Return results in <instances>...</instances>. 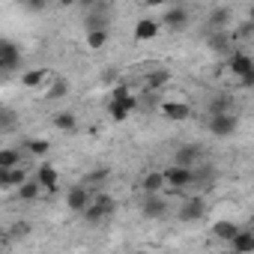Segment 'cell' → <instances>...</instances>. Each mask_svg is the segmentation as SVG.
Returning <instances> with one entry per match:
<instances>
[{"label": "cell", "instance_id": "obj_23", "mask_svg": "<svg viewBox=\"0 0 254 254\" xmlns=\"http://www.w3.org/2000/svg\"><path fill=\"white\" fill-rule=\"evenodd\" d=\"M18 150H21V153H30V156H36V159H42V156L51 153V141H45V138H27V141H21Z\"/></svg>", "mask_w": 254, "mask_h": 254}, {"label": "cell", "instance_id": "obj_26", "mask_svg": "<svg viewBox=\"0 0 254 254\" xmlns=\"http://www.w3.org/2000/svg\"><path fill=\"white\" fill-rule=\"evenodd\" d=\"M108 177H111V168H96V171H90V174L84 177L81 186H87L90 191H102V186H105Z\"/></svg>", "mask_w": 254, "mask_h": 254}, {"label": "cell", "instance_id": "obj_19", "mask_svg": "<svg viewBox=\"0 0 254 254\" xmlns=\"http://www.w3.org/2000/svg\"><path fill=\"white\" fill-rule=\"evenodd\" d=\"M18 123H21V117H18V111H15V108L0 105V135L15 132V129H18Z\"/></svg>", "mask_w": 254, "mask_h": 254}, {"label": "cell", "instance_id": "obj_1", "mask_svg": "<svg viewBox=\"0 0 254 254\" xmlns=\"http://www.w3.org/2000/svg\"><path fill=\"white\" fill-rule=\"evenodd\" d=\"M206 212H209V203H206V197H203V194H186V197H183V203L177 206V218H180L183 224L200 221Z\"/></svg>", "mask_w": 254, "mask_h": 254}, {"label": "cell", "instance_id": "obj_38", "mask_svg": "<svg viewBox=\"0 0 254 254\" xmlns=\"http://www.w3.org/2000/svg\"><path fill=\"white\" fill-rule=\"evenodd\" d=\"M135 254H150V251H135Z\"/></svg>", "mask_w": 254, "mask_h": 254}, {"label": "cell", "instance_id": "obj_22", "mask_svg": "<svg viewBox=\"0 0 254 254\" xmlns=\"http://www.w3.org/2000/svg\"><path fill=\"white\" fill-rule=\"evenodd\" d=\"M21 159H24V153L18 147H0V171L21 168Z\"/></svg>", "mask_w": 254, "mask_h": 254}, {"label": "cell", "instance_id": "obj_35", "mask_svg": "<svg viewBox=\"0 0 254 254\" xmlns=\"http://www.w3.org/2000/svg\"><path fill=\"white\" fill-rule=\"evenodd\" d=\"M105 81H108V84L117 81V69H105Z\"/></svg>", "mask_w": 254, "mask_h": 254}, {"label": "cell", "instance_id": "obj_37", "mask_svg": "<svg viewBox=\"0 0 254 254\" xmlns=\"http://www.w3.org/2000/svg\"><path fill=\"white\" fill-rule=\"evenodd\" d=\"M3 242H9V239H6V233H3V230H0V245H3Z\"/></svg>", "mask_w": 254, "mask_h": 254}, {"label": "cell", "instance_id": "obj_6", "mask_svg": "<svg viewBox=\"0 0 254 254\" xmlns=\"http://www.w3.org/2000/svg\"><path fill=\"white\" fill-rule=\"evenodd\" d=\"M108 102L120 105L123 111H129V114L141 108V96H135V90H132L129 84H114L111 93H108Z\"/></svg>", "mask_w": 254, "mask_h": 254}, {"label": "cell", "instance_id": "obj_17", "mask_svg": "<svg viewBox=\"0 0 254 254\" xmlns=\"http://www.w3.org/2000/svg\"><path fill=\"white\" fill-rule=\"evenodd\" d=\"M168 81H171V72L168 69H153V72L144 75V93H159Z\"/></svg>", "mask_w": 254, "mask_h": 254}, {"label": "cell", "instance_id": "obj_7", "mask_svg": "<svg viewBox=\"0 0 254 254\" xmlns=\"http://www.w3.org/2000/svg\"><path fill=\"white\" fill-rule=\"evenodd\" d=\"M159 24L168 27V30H174V33H180V30H186L191 24V9L189 6H168L165 15L159 18Z\"/></svg>", "mask_w": 254, "mask_h": 254}, {"label": "cell", "instance_id": "obj_27", "mask_svg": "<svg viewBox=\"0 0 254 254\" xmlns=\"http://www.w3.org/2000/svg\"><path fill=\"white\" fill-rule=\"evenodd\" d=\"M54 126H57L60 132H75L78 129V117L72 111H57L54 114Z\"/></svg>", "mask_w": 254, "mask_h": 254}, {"label": "cell", "instance_id": "obj_18", "mask_svg": "<svg viewBox=\"0 0 254 254\" xmlns=\"http://www.w3.org/2000/svg\"><path fill=\"white\" fill-rule=\"evenodd\" d=\"M233 105H236L233 93H215V96L209 99V117H212V114H236Z\"/></svg>", "mask_w": 254, "mask_h": 254}, {"label": "cell", "instance_id": "obj_16", "mask_svg": "<svg viewBox=\"0 0 254 254\" xmlns=\"http://www.w3.org/2000/svg\"><path fill=\"white\" fill-rule=\"evenodd\" d=\"M230 248L236 254H254V230L251 227H242L233 239H230Z\"/></svg>", "mask_w": 254, "mask_h": 254}, {"label": "cell", "instance_id": "obj_5", "mask_svg": "<svg viewBox=\"0 0 254 254\" xmlns=\"http://www.w3.org/2000/svg\"><path fill=\"white\" fill-rule=\"evenodd\" d=\"M203 159H206V150H203L200 144H183V147H177V153H174V165H177V168H189V171H194Z\"/></svg>", "mask_w": 254, "mask_h": 254}, {"label": "cell", "instance_id": "obj_29", "mask_svg": "<svg viewBox=\"0 0 254 254\" xmlns=\"http://www.w3.org/2000/svg\"><path fill=\"white\" fill-rule=\"evenodd\" d=\"M108 39H111L108 30H93V33H87V48L90 51H102L108 45Z\"/></svg>", "mask_w": 254, "mask_h": 254}, {"label": "cell", "instance_id": "obj_21", "mask_svg": "<svg viewBox=\"0 0 254 254\" xmlns=\"http://www.w3.org/2000/svg\"><path fill=\"white\" fill-rule=\"evenodd\" d=\"M239 230H242V227H239L233 218H221V221H215V224H212V236H215V239H221V242H230Z\"/></svg>", "mask_w": 254, "mask_h": 254}, {"label": "cell", "instance_id": "obj_9", "mask_svg": "<svg viewBox=\"0 0 254 254\" xmlns=\"http://www.w3.org/2000/svg\"><path fill=\"white\" fill-rule=\"evenodd\" d=\"M33 180L39 183V189H42L45 194H57V189H60V174H57V168H54L51 162H39Z\"/></svg>", "mask_w": 254, "mask_h": 254}, {"label": "cell", "instance_id": "obj_11", "mask_svg": "<svg viewBox=\"0 0 254 254\" xmlns=\"http://www.w3.org/2000/svg\"><path fill=\"white\" fill-rule=\"evenodd\" d=\"M159 114L171 123H186V120H191V105L177 102V99H165V102H159Z\"/></svg>", "mask_w": 254, "mask_h": 254}, {"label": "cell", "instance_id": "obj_28", "mask_svg": "<svg viewBox=\"0 0 254 254\" xmlns=\"http://www.w3.org/2000/svg\"><path fill=\"white\" fill-rule=\"evenodd\" d=\"M66 93H69V81H66V78H54L51 87L45 90V102H57V99H63Z\"/></svg>", "mask_w": 254, "mask_h": 254}, {"label": "cell", "instance_id": "obj_14", "mask_svg": "<svg viewBox=\"0 0 254 254\" xmlns=\"http://www.w3.org/2000/svg\"><path fill=\"white\" fill-rule=\"evenodd\" d=\"M90 203H93V206L99 209V215H102L105 221H108V218H111V215L117 212V200H114V194H111V191H105V189H102V191H93Z\"/></svg>", "mask_w": 254, "mask_h": 254}, {"label": "cell", "instance_id": "obj_24", "mask_svg": "<svg viewBox=\"0 0 254 254\" xmlns=\"http://www.w3.org/2000/svg\"><path fill=\"white\" fill-rule=\"evenodd\" d=\"M45 81H48V69H27V72H21V87H27V90H39V87H45Z\"/></svg>", "mask_w": 254, "mask_h": 254}, {"label": "cell", "instance_id": "obj_31", "mask_svg": "<svg viewBox=\"0 0 254 254\" xmlns=\"http://www.w3.org/2000/svg\"><path fill=\"white\" fill-rule=\"evenodd\" d=\"M30 221H15L12 227H9V233H6V239H24V236H30Z\"/></svg>", "mask_w": 254, "mask_h": 254}, {"label": "cell", "instance_id": "obj_20", "mask_svg": "<svg viewBox=\"0 0 254 254\" xmlns=\"http://www.w3.org/2000/svg\"><path fill=\"white\" fill-rule=\"evenodd\" d=\"M141 191H144V194H162V191H165V177H162V171H147L144 180H141Z\"/></svg>", "mask_w": 254, "mask_h": 254}, {"label": "cell", "instance_id": "obj_33", "mask_svg": "<svg viewBox=\"0 0 254 254\" xmlns=\"http://www.w3.org/2000/svg\"><path fill=\"white\" fill-rule=\"evenodd\" d=\"M230 33H233V39H236V36L251 39V36H254V24H251V21H239V27H236V30H230Z\"/></svg>", "mask_w": 254, "mask_h": 254}, {"label": "cell", "instance_id": "obj_12", "mask_svg": "<svg viewBox=\"0 0 254 254\" xmlns=\"http://www.w3.org/2000/svg\"><path fill=\"white\" fill-rule=\"evenodd\" d=\"M90 197H93V191H90L87 186H81V183H75V186H69V189H66V206H69L72 212H78V215L87 209Z\"/></svg>", "mask_w": 254, "mask_h": 254}, {"label": "cell", "instance_id": "obj_13", "mask_svg": "<svg viewBox=\"0 0 254 254\" xmlns=\"http://www.w3.org/2000/svg\"><path fill=\"white\" fill-rule=\"evenodd\" d=\"M162 33V24H159V18H138L135 21V42H153L156 36Z\"/></svg>", "mask_w": 254, "mask_h": 254}, {"label": "cell", "instance_id": "obj_34", "mask_svg": "<svg viewBox=\"0 0 254 254\" xmlns=\"http://www.w3.org/2000/svg\"><path fill=\"white\" fill-rule=\"evenodd\" d=\"M24 9H27V12H42V9H45V0H33V3H24Z\"/></svg>", "mask_w": 254, "mask_h": 254}, {"label": "cell", "instance_id": "obj_3", "mask_svg": "<svg viewBox=\"0 0 254 254\" xmlns=\"http://www.w3.org/2000/svg\"><path fill=\"white\" fill-rule=\"evenodd\" d=\"M141 212H144V218H150V221L168 218V215H171L168 194H144V197H141Z\"/></svg>", "mask_w": 254, "mask_h": 254}, {"label": "cell", "instance_id": "obj_30", "mask_svg": "<svg viewBox=\"0 0 254 254\" xmlns=\"http://www.w3.org/2000/svg\"><path fill=\"white\" fill-rule=\"evenodd\" d=\"M24 180H27V168H24V165H21V168L6 171V189H18Z\"/></svg>", "mask_w": 254, "mask_h": 254}, {"label": "cell", "instance_id": "obj_25", "mask_svg": "<svg viewBox=\"0 0 254 254\" xmlns=\"http://www.w3.org/2000/svg\"><path fill=\"white\" fill-rule=\"evenodd\" d=\"M39 194H42V189H39V183L33 180V177H27L18 189H15V197L18 200H24V203H30V200H39Z\"/></svg>", "mask_w": 254, "mask_h": 254}, {"label": "cell", "instance_id": "obj_36", "mask_svg": "<svg viewBox=\"0 0 254 254\" xmlns=\"http://www.w3.org/2000/svg\"><path fill=\"white\" fill-rule=\"evenodd\" d=\"M0 189H6V171H0Z\"/></svg>", "mask_w": 254, "mask_h": 254}, {"label": "cell", "instance_id": "obj_15", "mask_svg": "<svg viewBox=\"0 0 254 254\" xmlns=\"http://www.w3.org/2000/svg\"><path fill=\"white\" fill-rule=\"evenodd\" d=\"M230 45H233V33H230V30L206 33V48H212L215 54H230Z\"/></svg>", "mask_w": 254, "mask_h": 254}, {"label": "cell", "instance_id": "obj_32", "mask_svg": "<svg viewBox=\"0 0 254 254\" xmlns=\"http://www.w3.org/2000/svg\"><path fill=\"white\" fill-rule=\"evenodd\" d=\"M108 117H111L114 123H126V120H129V111H123L120 105H114V102H108Z\"/></svg>", "mask_w": 254, "mask_h": 254}, {"label": "cell", "instance_id": "obj_2", "mask_svg": "<svg viewBox=\"0 0 254 254\" xmlns=\"http://www.w3.org/2000/svg\"><path fill=\"white\" fill-rule=\"evenodd\" d=\"M21 69V45L15 39L0 36V75H12Z\"/></svg>", "mask_w": 254, "mask_h": 254}, {"label": "cell", "instance_id": "obj_8", "mask_svg": "<svg viewBox=\"0 0 254 254\" xmlns=\"http://www.w3.org/2000/svg\"><path fill=\"white\" fill-rule=\"evenodd\" d=\"M227 69H230V75L233 78H248V75H254V60H251V54L248 51H242V48H233L230 54H227Z\"/></svg>", "mask_w": 254, "mask_h": 254}, {"label": "cell", "instance_id": "obj_4", "mask_svg": "<svg viewBox=\"0 0 254 254\" xmlns=\"http://www.w3.org/2000/svg\"><path fill=\"white\" fill-rule=\"evenodd\" d=\"M206 129L215 138H230L239 129V117L236 114H212V117H206Z\"/></svg>", "mask_w": 254, "mask_h": 254}, {"label": "cell", "instance_id": "obj_10", "mask_svg": "<svg viewBox=\"0 0 254 254\" xmlns=\"http://www.w3.org/2000/svg\"><path fill=\"white\" fill-rule=\"evenodd\" d=\"M233 24V6H212L206 15V33H221L230 30Z\"/></svg>", "mask_w": 254, "mask_h": 254}]
</instances>
